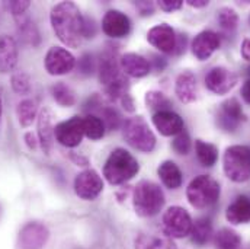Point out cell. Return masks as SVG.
Masks as SVG:
<instances>
[{"instance_id":"cell-9","label":"cell","mask_w":250,"mask_h":249,"mask_svg":"<svg viewBox=\"0 0 250 249\" xmlns=\"http://www.w3.org/2000/svg\"><path fill=\"white\" fill-rule=\"evenodd\" d=\"M236 83H237V74L224 66L212 67L205 76L207 89L215 95L229 93L236 86Z\"/></svg>"},{"instance_id":"cell-49","label":"cell","mask_w":250,"mask_h":249,"mask_svg":"<svg viewBox=\"0 0 250 249\" xmlns=\"http://www.w3.org/2000/svg\"><path fill=\"white\" fill-rule=\"evenodd\" d=\"M23 138H25V143H26V146H28L31 150L37 149V144H38V143H37V138H35V136H34L32 133H26Z\"/></svg>"},{"instance_id":"cell-13","label":"cell","mask_w":250,"mask_h":249,"mask_svg":"<svg viewBox=\"0 0 250 249\" xmlns=\"http://www.w3.org/2000/svg\"><path fill=\"white\" fill-rule=\"evenodd\" d=\"M176 34L173 28L167 23H160L153 26L147 32V41L157 48L160 53L172 54L176 48Z\"/></svg>"},{"instance_id":"cell-4","label":"cell","mask_w":250,"mask_h":249,"mask_svg":"<svg viewBox=\"0 0 250 249\" xmlns=\"http://www.w3.org/2000/svg\"><path fill=\"white\" fill-rule=\"evenodd\" d=\"M220 184L209 175L195 177L187 188V198L193 208L205 210L214 205L220 198Z\"/></svg>"},{"instance_id":"cell-51","label":"cell","mask_w":250,"mask_h":249,"mask_svg":"<svg viewBox=\"0 0 250 249\" xmlns=\"http://www.w3.org/2000/svg\"><path fill=\"white\" fill-rule=\"evenodd\" d=\"M71 159L77 163V165H80V166H86L87 165V159L86 158H80V156H77V155H71Z\"/></svg>"},{"instance_id":"cell-36","label":"cell","mask_w":250,"mask_h":249,"mask_svg":"<svg viewBox=\"0 0 250 249\" xmlns=\"http://www.w3.org/2000/svg\"><path fill=\"white\" fill-rule=\"evenodd\" d=\"M98 117L104 121L105 128H108L111 131L118 130L121 127V124H123V117H121V114L114 107H106L105 105Z\"/></svg>"},{"instance_id":"cell-31","label":"cell","mask_w":250,"mask_h":249,"mask_svg":"<svg viewBox=\"0 0 250 249\" xmlns=\"http://www.w3.org/2000/svg\"><path fill=\"white\" fill-rule=\"evenodd\" d=\"M146 105L150 111L160 113V111H170L172 102L170 99L160 91H150L146 93Z\"/></svg>"},{"instance_id":"cell-47","label":"cell","mask_w":250,"mask_h":249,"mask_svg":"<svg viewBox=\"0 0 250 249\" xmlns=\"http://www.w3.org/2000/svg\"><path fill=\"white\" fill-rule=\"evenodd\" d=\"M240 54L245 60L250 62V38H245L242 43V48H240Z\"/></svg>"},{"instance_id":"cell-14","label":"cell","mask_w":250,"mask_h":249,"mask_svg":"<svg viewBox=\"0 0 250 249\" xmlns=\"http://www.w3.org/2000/svg\"><path fill=\"white\" fill-rule=\"evenodd\" d=\"M220 44H221V40L217 32L209 31V29L202 31L192 40V44H190L192 54L199 62H205L220 48Z\"/></svg>"},{"instance_id":"cell-43","label":"cell","mask_w":250,"mask_h":249,"mask_svg":"<svg viewBox=\"0 0 250 249\" xmlns=\"http://www.w3.org/2000/svg\"><path fill=\"white\" fill-rule=\"evenodd\" d=\"M137 10L140 12L141 16H150L154 12V3L153 1H135L134 3Z\"/></svg>"},{"instance_id":"cell-24","label":"cell","mask_w":250,"mask_h":249,"mask_svg":"<svg viewBox=\"0 0 250 249\" xmlns=\"http://www.w3.org/2000/svg\"><path fill=\"white\" fill-rule=\"evenodd\" d=\"M226 219L233 225L250 222V197L239 195L226 210Z\"/></svg>"},{"instance_id":"cell-45","label":"cell","mask_w":250,"mask_h":249,"mask_svg":"<svg viewBox=\"0 0 250 249\" xmlns=\"http://www.w3.org/2000/svg\"><path fill=\"white\" fill-rule=\"evenodd\" d=\"M185 47H187V35H179L176 38V48H175V54H182L185 53Z\"/></svg>"},{"instance_id":"cell-1","label":"cell","mask_w":250,"mask_h":249,"mask_svg":"<svg viewBox=\"0 0 250 249\" xmlns=\"http://www.w3.org/2000/svg\"><path fill=\"white\" fill-rule=\"evenodd\" d=\"M50 21L57 38L64 45L77 48L84 40L83 22L84 16L73 1H62L51 9Z\"/></svg>"},{"instance_id":"cell-50","label":"cell","mask_w":250,"mask_h":249,"mask_svg":"<svg viewBox=\"0 0 250 249\" xmlns=\"http://www.w3.org/2000/svg\"><path fill=\"white\" fill-rule=\"evenodd\" d=\"M187 3L190 7H198V9H199V7H205V6L209 4L208 0H188Z\"/></svg>"},{"instance_id":"cell-42","label":"cell","mask_w":250,"mask_h":249,"mask_svg":"<svg viewBox=\"0 0 250 249\" xmlns=\"http://www.w3.org/2000/svg\"><path fill=\"white\" fill-rule=\"evenodd\" d=\"M157 4L163 12H175V10L182 7L184 1H181V0H160Z\"/></svg>"},{"instance_id":"cell-10","label":"cell","mask_w":250,"mask_h":249,"mask_svg":"<svg viewBox=\"0 0 250 249\" xmlns=\"http://www.w3.org/2000/svg\"><path fill=\"white\" fill-rule=\"evenodd\" d=\"M104 191V181L95 169H84L74 180V192L86 201L95 200Z\"/></svg>"},{"instance_id":"cell-12","label":"cell","mask_w":250,"mask_h":249,"mask_svg":"<svg viewBox=\"0 0 250 249\" xmlns=\"http://www.w3.org/2000/svg\"><path fill=\"white\" fill-rule=\"evenodd\" d=\"M83 136V118L80 117H71L67 121L57 124L54 128L56 140L65 147H77L82 143Z\"/></svg>"},{"instance_id":"cell-3","label":"cell","mask_w":250,"mask_h":249,"mask_svg":"<svg viewBox=\"0 0 250 249\" xmlns=\"http://www.w3.org/2000/svg\"><path fill=\"white\" fill-rule=\"evenodd\" d=\"M165 201L162 188L151 181H141L134 187L132 205L140 217H153L159 214L165 205Z\"/></svg>"},{"instance_id":"cell-53","label":"cell","mask_w":250,"mask_h":249,"mask_svg":"<svg viewBox=\"0 0 250 249\" xmlns=\"http://www.w3.org/2000/svg\"><path fill=\"white\" fill-rule=\"evenodd\" d=\"M246 74L249 76V79H250V66H249V67H248V70H246Z\"/></svg>"},{"instance_id":"cell-18","label":"cell","mask_w":250,"mask_h":249,"mask_svg":"<svg viewBox=\"0 0 250 249\" xmlns=\"http://www.w3.org/2000/svg\"><path fill=\"white\" fill-rule=\"evenodd\" d=\"M175 95L184 104H192L198 99V82L190 70H184L178 74L175 82Z\"/></svg>"},{"instance_id":"cell-37","label":"cell","mask_w":250,"mask_h":249,"mask_svg":"<svg viewBox=\"0 0 250 249\" xmlns=\"http://www.w3.org/2000/svg\"><path fill=\"white\" fill-rule=\"evenodd\" d=\"M12 89L19 95H28L31 92V79L25 71H16L10 79Z\"/></svg>"},{"instance_id":"cell-39","label":"cell","mask_w":250,"mask_h":249,"mask_svg":"<svg viewBox=\"0 0 250 249\" xmlns=\"http://www.w3.org/2000/svg\"><path fill=\"white\" fill-rule=\"evenodd\" d=\"M77 68H79V71H80L83 76H90V74L95 71V68H96V64H95V59H93V56H92V54H89V53L83 54V56L79 59Z\"/></svg>"},{"instance_id":"cell-7","label":"cell","mask_w":250,"mask_h":249,"mask_svg":"<svg viewBox=\"0 0 250 249\" xmlns=\"http://www.w3.org/2000/svg\"><path fill=\"white\" fill-rule=\"evenodd\" d=\"M192 217L184 207L172 205L163 214V230L165 235L172 239H182L190 235Z\"/></svg>"},{"instance_id":"cell-29","label":"cell","mask_w":250,"mask_h":249,"mask_svg":"<svg viewBox=\"0 0 250 249\" xmlns=\"http://www.w3.org/2000/svg\"><path fill=\"white\" fill-rule=\"evenodd\" d=\"M242 239L237 232L223 227L214 235V245L215 249H239Z\"/></svg>"},{"instance_id":"cell-34","label":"cell","mask_w":250,"mask_h":249,"mask_svg":"<svg viewBox=\"0 0 250 249\" xmlns=\"http://www.w3.org/2000/svg\"><path fill=\"white\" fill-rule=\"evenodd\" d=\"M83 130L84 136L90 140H99L105 134V124L98 115H86L83 118Z\"/></svg>"},{"instance_id":"cell-44","label":"cell","mask_w":250,"mask_h":249,"mask_svg":"<svg viewBox=\"0 0 250 249\" xmlns=\"http://www.w3.org/2000/svg\"><path fill=\"white\" fill-rule=\"evenodd\" d=\"M153 60H148L150 62V66L154 71H163L167 66V62L165 57H160V56H151Z\"/></svg>"},{"instance_id":"cell-30","label":"cell","mask_w":250,"mask_h":249,"mask_svg":"<svg viewBox=\"0 0 250 249\" xmlns=\"http://www.w3.org/2000/svg\"><path fill=\"white\" fill-rule=\"evenodd\" d=\"M16 114H18L19 124L22 125V127H29L34 123V120L37 118V114H38L37 102L34 99H23V101H21L18 108H16Z\"/></svg>"},{"instance_id":"cell-5","label":"cell","mask_w":250,"mask_h":249,"mask_svg":"<svg viewBox=\"0 0 250 249\" xmlns=\"http://www.w3.org/2000/svg\"><path fill=\"white\" fill-rule=\"evenodd\" d=\"M223 169L226 177L237 184L250 180V147L234 144L226 149L223 158Z\"/></svg>"},{"instance_id":"cell-52","label":"cell","mask_w":250,"mask_h":249,"mask_svg":"<svg viewBox=\"0 0 250 249\" xmlns=\"http://www.w3.org/2000/svg\"><path fill=\"white\" fill-rule=\"evenodd\" d=\"M1 114H3V88L0 85V121H1Z\"/></svg>"},{"instance_id":"cell-27","label":"cell","mask_w":250,"mask_h":249,"mask_svg":"<svg viewBox=\"0 0 250 249\" xmlns=\"http://www.w3.org/2000/svg\"><path fill=\"white\" fill-rule=\"evenodd\" d=\"M212 236V225L208 217H201L196 219L192 223L190 229V241L196 247H204L209 242Z\"/></svg>"},{"instance_id":"cell-21","label":"cell","mask_w":250,"mask_h":249,"mask_svg":"<svg viewBox=\"0 0 250 249\" xmlns=\"http://www.w3.org/2000/svg\"><path fill=\"white\" fill-rule=\"evenodd\" d=\"M54 125H53V113L50 108H42L38 115V137L41 149L45 155H50L54 143Z\"/></svg>"},{"instance_id":"cell-22","label":"cell","mask_w":250,"mask_h":249,"mask_svg":"<svg viewBox=\"0 0 250 249\" xmlns=\"http://www.w3.org/2000/svg\"><path fill=\"white\" fill-rule=\"evenodd\" d=\"M13 19H15L16 31H18V35L21 37V40L26 45L38 47L40 43H41V35H40V31H38L35 22L28 15V12L22 13V15H18V16H13Z\"/></svg>"},{"instance_id":"cell-48","label":"cell","mask_w":250,"mask_h":249,"mask_svg":"<svg viewBox=\"0 0 250 249\" xmlns=\"http://www.w3.org/2000/svg\"><path fill=\"white\" fill-rule=\"evenodd\" d=\"M240 93H242V98L245 99V102L250 105V79H248V80L243 83Z\"/></svg>"},{"instance_id":"cell-25","label":"cell","mask_w":250,"mask_h":249,"mask_svg":"<svg viewBox=\"0 0 250 249\" xmlns=\"http://www.w3.org/2000/svg\"><path fill=\"white\" fill-rule=\"evenodd\" d=\"M157 174L162 182L170 189H178L182 185V181H184L182 171L173 160H165L163 163H160Z\"/></svg>"},{"instance_id":"cell-33","label":"cell","mask_w":250,"mask_h":249,"mask_svg":"<svg viewBox=\"0 0 250 249\" xmlns=\"http://www.w3.org/2000/svg\"><path fill=\"white\" fill-rule=\"evenodd\" d=\"M53 98L62 107H73L76 104V93L74 91L64 82H59L51 88Z\"/></svg>"},{"instance_id":"cell-20","label":"cell","mask_w":250,"mask_h":249,"mask_svg":"<svg viewBox=\"0 0 250 249\" xmlns=\"http://www.w3.org/2000/svg\"><path fill=\"white\" fill-rule=\"evenodd\" d=\"M120 67H121V71L124 74L129 76V77H135V79L144 77L151 71L150 62L146 57H143L141 54H137V53H125V54H123L120 57Z\"/></svg>"},{"instance_id":"cell-11","label":"cell","mask_w":250,"mask_h":249,"mask_svg":"<svg viewBox=\"0 0 250 249\" xmlns=\"http://www.w3.org/2000/svg\"><path fill=\"white\" fill-rule=\"evenodd\" d=\"M44 64L51 76H62L76 67V57L62 47H51L45 54Z\"/></svg>"},{"instance_id":"cell-15","label":"cell","mask_w":250,"mask_h":249,"mask_svg":"<svg viewBox=\"0 0 250 249\" xmlns=\"http://www.w3.org/2000/svg\"><path fill=\"white\" fill-rule=\"evenodd\" d=\"M102 31L114 40L124 38L131 31V21L121 10L111 9L102 19Z\"/></svg>"},{"instance_id":"cell-38","label":"cell","mask_w":250,"mask_h":249,"mask_svg":"<svg viewBox=\"0 0 250 249\" xmlns=\"http://www.w3.org/2000/svg\"><path fill=\"white\" fill-rule=\"evenodd\" d=\"M190 146H192L190 137H189L188 131H185V128H184L179 134H176L175 138H173V141H172L173 150H175L178 155H184V156H187L188 153L190 152Z\"/></svg>"},{"instance_id":"cell-35","label":"cell","mask_w":250,"mask_h":249,"mask_svg":"<svg viewBox=\"0 0 250 249\" xmlns=\"http://www.w3.org/2000/svg\"><path fill=\"white\" fill-rule=\"evenodd\" d=\"M217 21L226 32H234L239 25V15L231 7H221L217 12Z\"/></svg>"},{"instance_id":"cell-23","label":"cell","mask_w":250,"mask_h":249,"mask_svg":"<svg viewBox=\"0 0 250 249\" xmlns=\"http://www.w3.org/2000/svg\"><path fill=\"white\" fill-rule=\"evenodd\" d=\"M18 44L10 35H0V73H9L18 63Z\"/></svg>"},{"instance_id":"cell-19","label":"cell","mask_w":250,"mask_h":249,"mask_svg":"<svg viewBox=\"0 0 250 249\" xmlns=\"http://www.w3.org/2000/svg\"><path fill=\"white\" fill-rule=\"evenodd\" d=\"M151 120H153L154 127L159 130V133L162 136H166V137L179 134L185 127L184 118L172 110L156 113V114H153Z\"/></svg>"},{"instance_id":"cell-26","label":"cell","mask_w":250,"mask_h":249,"mask_svg":"<svg viewBox=\"0 0 250 249\" xmlns=\"http://www.w3.org/2000/svg\"><path fill=\"white\" fill-rule=\"evenodd\" d=\"M135 249H178L172 238L163 235L141 233L135 239Z\"/></svg>"},{"instance_id":"cell-41","label":"cell","mask_w":250,"mask_h":249,"mask_svg":"<svg viewBox=\"0 0 250 249\" xmlns=\"http://www.w3.org/2000/svg\"><path fill=\"white\" fill-rule=\"evenodd\" d=\"M83 35L86 40H92L95 38L96 35V23L93 21V18H84V22H83Z\"/></svg>"},{"instance_id":"cell-46","label":"cell","mask_w":250,"mask_h":249,"mask_svg":"<svg viewBox=\"0 0 250 249\" xmlns=\"http://www.w3.org/2000/svg\"><path fill=\"white\" fill-rule=\"evenodd\" d=\"M120 102H121L123 108H124L126 113H134V111H135L134 101H132V98H131V95H129V93H128V95H125L124 98H123Z\"/></svg>"},{"instance_id":"cell-40","label":"cell","mask_w":250,"mask_h":249,"mask_svg":"<svg viewBox=\"0 0 250 249\" xmlns=\"http://www.w3.org/2000/svg\"><path fill=\"white\" fill-rule=\"evenodd\" d=\"M31 3L28 0H13V1H6V7L10 10L12 16H18V15H22V13H26L28 9H29Z\"/></svg>"},{"instance_id":"cell-54","label":"cell","mask_w":250,"mask_h":249,"mask_svg":"<svg viewBox=\"0 0 250 249\" xmlns=\"http://www.w3.org/2000/svg\"><path fill=\"white\" fill-rule=\"evenodd\" d=\"M249 23H250V16H249Z\"/></svg>"},{"instance_id":"cell-6","label":"cell","mask_w":250,"mask_h":249,"mask_svg":"<svg viewBox=\"0 0 250 249\" xmlns=\"http://www.w3.org/2000/svg\"><path fill=\"white\" fill-rule=\"evenodd\" d=\"M125 141L135 150L150 153L156 147V136L143 117L128 118L123 124Z\"/></svg>"},{"instance_id":"cell-2","label":"cell","mask_w":250,"mask_h":249,"mask_svg":"<svg viewBox=\"0 0 250 249\" xmlns=\"http://www.w3.org/2000/svg\"><path fill=\"white\" fill-rule=\"evenodd\" d=\"M140 171L137 159L125 149H115L104 165V177L111 185H123Z\"/></svg>"},{"instance_id":"cell-16","label":"cell","mask_w":250,"mask_h":249,"mask_svg":"<svg viewBox=\"0 0 250 249\" xmlns=\"http://www.w3.org/2000/svg\"><path fill=\"white\" fill-rule=\"evenodd\" d=\"M98 73H99V80L105 86L111 85L117 79L123 76L121 67H120V59L117 57V50L108 48L99 59L98 64Z\"/></svg>"},{"instance_id":"cell-8","label":"cell","mask_w":250,"mask_h":249,"mask_svg":"<svg viewBox=\"0 0 250 249\" xmlns=\"http://www.w3.org/2000/svg\"><path fill=\"white\" fill-rule=\"evenodd\" d=\"M215 121L224 133H234L243 121H246V115L240 102L236 98L224 101L217 111Z\"/></svg>"},{"instance_id":"cell-28","label":"cell","mask_w":250,"mask_h":249,"mask_svg":"<svg viewBox=\"0 0 250 249\" xmlns=\"http://www.w3.org/2000/svg\"><path fill=\"white\" fill-rule=\"evenodd\" d=\"M195 152L199 163L205 168H211L217 163L218 160V149L217 146L207 143L204 140H196L195 141Z\"/></svg>"},{"instance_id":"cell-17","label":"cell","mask_w":250,"mask_h":249,"mask_svg":"<svg viewBox=\"0 0 250 249\" xmlns=\"http://www.w3.org/2000/svg\"><path fill=\"white\" fill-rule=\"evenodd\" d=\"M48 239V229L41 223H28L19 236L22 249H41Z\"/></svg>"},{"instance_id":"cell-32","label":"cell","mask_w":250,"mask_h":249,"mask_svg":"<svg viewBox=\"0 0 250 249\" xmlns=\"http://www.w3.org/2000/svg\"><path fill=\"white\" fill-rule=\"evenodd\" d=\"M128 93H129V83L124 74L115 82H112L111 85L105 86V96L111 102H120Z\"/></svg>"}]
</instances>
